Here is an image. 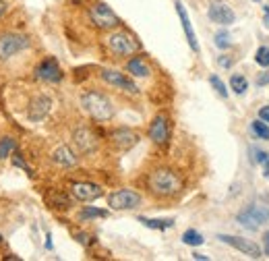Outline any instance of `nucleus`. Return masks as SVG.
Segmentation results:
<instances>
[{
	"instance_id": "f257e3e1",
	"label": "nucleus",
	"mask_w": 269,
	"mask_h": 261,
	"mask_svg": "<svg viewBox=\"0 0 269 261\" xmlns=\"http://www.w3.org/2000/svg\"><path fill=\"white\" fill-rule=\"evenodd\" d=\"M147 189L158 199H174L182 193L185 181H182V176L176 170L168 166H160L147 174Z\"/></svg>"
},
{
	"instance_id": "f03ea898",
	"label": "nucleus",
	"mask_w": 269,
	"mask_h": 261,
	"mask_svg": "<svg viewBox=\"0 0 269 261\" xmlns=\"http://www.w3.org/2000/svg\"><path fill=\"white\" fill-rule=\"evenodd\" d=\"M79 102H81V108L89 114V118H93L97 122H108L114 116V104L102 91H95V89L83 91Z\"/></svg>"
},
{
	"instance_id": "7ed1b4c3",
	"label": "nucleus",
	"mask_w": 269,
	"mask_h": 261,
	"mask_svg": "<svg viewBox=\"0 0 269 261\" xmlns=\"http://www.w3.org/2000/svg\"><path fill=\"white\" fill-rule=\"evenodd\" d=\"M104 46L110 54H114L116 58L135 56V54L141 50L139 39L131 31H124V29H112L104 39Z\"/></svg>"
},
{
	"instance_id": "20e7f679",
	"label": "nucleus",
	"mask_w": 269,
	"mask_h": 261,
	"mask_svg": "<svg viewBox=\"0 0 269 261\" xmlns=\"http://www.w3.org/2000/svg\"><path fill=\"white\" fill-rule=\"evenodd\" d=\"M87 15H89L91 25L95 27V29H100V31H112V29H118V27L122 25V21L118 19V15L106 2L91 4L89 10H87Z\"/></svg>"
},
{
	"instance_id": "39448f33",
	"label": "nucleus",
	"mask_w": 269,
	"mask_h": 261,
	"mask_svg": "<svg viewBox=\"0 0 269 261\" xmlns=\"http://www.w3.org/2000/svg\"><path fill=\"white\" fill-rule=\"evenodd\" d=\"M29 37L23 35V33H17V31H4L0 33V60L6 62L10 60L12 56H17L23 50L29 48Z\"/></svg>"
},
{
	"instance_id": "423d86ee",
	"label": "nucleus",
	"mask_w": 269,
	"mask_h": 261,
	"mask_svg": "<svg viewBox=\"0 0 269 261\" xmlns=\"http://www.w3.org/2000/svg\"><path fill=\"white\" fill-rule=\"evenodd\" d=\"M238 224L245 226L249 230H259L261 224L269 222V205L263 203H251L249 208H245L243 212L238 214Z\"/></svg>"
},
{
	"instance_id": "0eeeda50",
	"label": "nucleus",
	"mask_w": 269,
	"mask_h": 261,
	"mask_svg": "<svg viewBox=\"0 0 269 261\" xmlns=\"http://www.w3.org/2000/svg\"><path fill=\"white\" fill-rule=\"evenodd\" d=\"M141 203H143V197L133 189H118L114 193L108 195V205H110V210H114V212L137 210Z\"/></svg>"
},
{
	"instance_id": "6e6552de",
	"label": "nucleus",
	"mask_w": 269,
	"mask_h": 261,
	"mask_svg": "<svg viewBox=\"0 0 269 261\" xmlns=\"http://www.w3.org/2000/svg\"><path fill=\"white\" fill-rule=\"evenodd\" d=\"M97 135L93 133V129H89L87 125H81L73 131V145L77 149V154L81 156H91L97 152Z\"/></svg>"
},
{
	"instance_id": "1a4fd4ad",
	"label": "nucleus",
	"mask_w": 269,
	"mask_h": 261,
	"mask_svg": "<svg viewBox=\"0 0 269 261\" xmlns=\"http://www.w3.org/2000/svg\"><path fill=\"white\" fill-rule=\"evenodd\" d=\"M37 81H44V83H60L62 81V68L56 58H44L33 71Z\"/></svg>"
},
{
	"instance_id": "9d476101",
	"label": "nucleus",
	"mask_w": 269,
	"mask_h": 261,
	"mask_svg": "<svg viewBox=\"0 0 269 261\" xmlns=\"http://www.w3.org/2000/svg\"><path fill=\"white\" fill-rule=\"evenodd\" d=\"M147 135H149V139L155 145H160V147L168 145V141H170V122H168V116L166 114H155L153 120L149 122Z\"/></svg>"
},
{
	"instance_id": "9b49d317",
	"label": "nucleus",
	"mask_w": 269,
	"mask_h": 261,
	"mask_svg": "<svg viewBox=\"0 0 269 261\" xmlns=\"http://www.w3.org/2000/svg\"><path fill=\"white\" fill-rule=\"evenodd\" d=\"M70 195L77 201H95L104 195V189L95 183H87V181H79V183H70Z\"/></svg>"
},
{
	"instance_id": "f8f14e48",
	"label": "nucleus",
	"mask_w": 269,
	"mask_h": 261,
	"mask_svg": "<svg viewBox=\"0 0 269 261\" xmlns=\"http://www.w3.org/2000/svg\"><path fill=\"white\" fill-rule=\"evenodd\" d=\"M139 133L129 129V127H118L110 133V141L112 145H114L116 149H120V152H129V149H133L137 143H139Z\"/></svg>"
},
{
	"instance_id": "ddd939ff",
	"label": "nucleus",
	"mask_w": 269,
	"mask_h": 261,
	"mask_svg": "<svg viewBox=\"0 0 269 261\" xmlns=\"http://www.w3.org/2000/svg\"><path fill=\"white\" fill-rule=\"evenodd\" d=\"M100 75H102V79L106 81V83L112 85V87H118V89H122L126 93H139V87L135 85V81L129 75H124L120 71H114V68H104Z\"/></svg>"
},
{
	"instance_id": "4468645a",
	"label": "nucleus",
	"mask_w": 269,
	"mask_h": 261,
	"mask_svg": "<svg viewBox=\"0 0 269 261\" xmlns=\"http://www.w3.org/2000/svg\"><path fill=\"white\" fill-rule=\"evenodd\" d=\"M50 108H52V100L48 98L46 93H37V95L31 98L29 106H27V118H29L31 122L44 120L46 114L50 112Z\"/></svg>"
},
{
	"instance_id": "2eb2a0df",
	"label": "nucleus",
	"mask_w": 269,
	"mask_h": 261,
	"mask_svg": "<svg viewBox=\"0 0 269 261\" xmlns=\"http://www.w3.org/2000/svg\"><path fill=\"white\" fill-rule=\"evenodd\" d=\"M207 15H209L211 21L218 23V25H232L236 21L234 10L226 2H222V0H211V4L207 8Z\"/></svg>"
},
{
	"instance_id": "dca6fc26",
	"label": "nucleus",
	"mask_w": 269,
	"mask_h": 261,
	"mask_svg": "<svg viewBox=\"0 0 269 261\" xmlns=\"http://www.w3.org/2000/svg\"><path fill=\"white\" fill-rule=\"evenodd\" d=\"M218 239H220L222 243H226V245L234 247L236 251H240V253L249 255L251 259H259V257H261V253H263L259 245H255V243H251V241H247V239H240V237H230V235H220Z\"/></svg>"
},
{
	"instance_id": "f3484780",
	"label": "nucleus",
	"mask_w": 269,
	"mask_h": 261,
	"mask_svg": "<svg viewBox=\"0 0 269 261\" xmlns=\"http://www.w3.org/2000/svg\"><path fill=\"white\" fill-rule=\"evenodd\" d=\"M50 160L54 166H58V168H75L79 164V156L70 145H58L50 154Z\"/></svg>"
},
{
	"instance_id": "a211bd4d",
	"label": "nucleus",
	"mask_w": 269,
	"mask_h": 261,
	"mask_svg": "<svg viewBox=\"0 0 269 261\" xmlns=\"http://www.w3.org/2000/svg\"><path fill=\"white\" fill-rule=\"evenodd\" d=\"M176 12H178V17H180V23H182V29H185V35H187V42L191 46L193 52H199V42H197V35H195V29H193V25H191V19L187 15V8L185 4L180 2V0H176Z\"/></svg>"
},
{
	"instance_id": "6ab92c4d",
	"label": "nucleus",
	"mask_w": 269,
	"mask_h": 261,
	"mask_svg": "<svg viewBox=\"0 0 269 261\" xmlns=\"http://www.w3.org/2000/svg\"><path fill=\"white\" fill-rule=\"evenodd\" d=\"M44 199H46V205H50L52 210H68L70 205H73V201H70V197L66 193L56 191V189L48 191V193L44 195Z\"/></svg>"
},
{
	"instance_id": "aec40b11",
	"label": "nucleus",
	"mask_w": 269,
	"mask_h": 261,
	"mask_svg": "<svg viewBox=\"0 0 269 261\" xmlns=\"http://www.w3.org/2000/svg\"><path fill=\"white\" fill-rule=\"evenodd\" d=\"M126 73L133 75V77L143 79V77H149L151 68H149V64H147V60L143 56H133V58L126 60Z\"/></svg>"
},
{
	"instance_id": "412c9836",
	"label": "nucleus",
	"mask_w": 269,
	"mask_h": 261,
	"mask_svg": "<svg viewBox=\"0 0 269 261\" xmlns=\"http://www.w3.org/2000/svg\"><path fill=\"white\" fill-rule=\"evenodd\" d=\"M139 222L147 226V228H153V230H168L174 226V220L172 218H145V216H139Z\"/></svg>"
},
{
	"instance_id": "4be33fe9",
	"label": "nucleus",
	"mask_w": 269,
	"mask_h": 261,
	"mask_svg": "<svg viewBox=\"0 0 269 261\" xmlns=\"http://www.w3.org/2000/svg\"><path fill=\"white\" fill-rule=\"evenodd\" d=\"M95 218H108V210H97V208H83L79 212V220L81 222H87V220H95Z\"/></svg>"
},
{
	"instance_id": "5701e85b",
	"label": "nucleus",
	"mask_w": 269,
	"mask_h": 261,
	"mask_svg": "<svg viewBox=\"0 0 269 261\" xmlns=\"http://www.w3.org/2000/svg\"><path fill=\"white\" fill-rule=\"evenodd\" d=\"M15 149H17V141L12 139V137H2V139H0V160L10 158Z\"/></svg>"
},
{
	"instance_id": "b1692460",
	"label": "nucleus",
	"mask_w": 269,
	"mask_h": 261,
	"mask_svg": "<svg viewBox=\"0 0 269 261\" xmlns=\"http://www.w3.org/2000/svg\"><path fill=\"white\" fill-rule=\"evenodd\" d=\"M230 87H232L234 93L243 95V93L249 89V81L245 79V75H232V77H230Z\"/></svg>"
},
{
	"instance_id": "393cba45",
	"label": "nucleus",
	"mask_w": 269,
	"mask_h": 261,
	"mask_svg": "<svg viewBox=\"0 0 269 261\" xmlns=\"http://www.w3.org/2000/svg\"><path fill=\"white\" fill-rule=\"evenodd\" d=\"M182 243L189 245V247H199V245L205 243V239H203L201 232H197V230H187L185 235H182Z\"/></svg>"
},
{
	"instance_id": "a878e982",
	"label": "nucleus",
	"mask_w": 269,
	"mask_h": 261,
	"mask_svg": "<svg viewBox=\"0 0 269 261\" xmlns=\"http://www.w3.org/2000/svg\"><path fill=\"white\" fill-rule=\"evenodd\" d=\"M251 129H253V133H255V135L259 137V139L269 141V125H267V122H263V120L259 118V120H255V122H253Z\"/></svg>"
},
{
	"instance_id": "bb28decb",
	"label": "nucleus",
	"mask_w": 269,
	"mask_h": 261,
	"mask_svg": "<svg viewBox=\"0 0 269 261\" xmlns=\"http://www.w3.org/2000/svg\"><path fill=\"white\" fill-rule=\"evenodd\" d=\"M209 83H211V87H214L222 98H228V89H226V85H224V81L218 77V75H211L209 77Z\"/></svg>"
},
{
	"instance_id": "cd10ccee",
	"label": "nucleus",
	"mask_w": 269,
	"mask_h": 261,
	"mask_svg": "<svg viewBox=\"0 0 269 261\" xmlns=\"http://www.w3.org/2000/svg\"><path fill=\"white\" fill-rule=\"evenodd\" d=\"M255 156H257V162L263 164V176L269 178V154L267 152H261V149H253Z\"/></svg>"
},
{
	"instance_id": "c85d7f7f",
	"label": "nucleus",
	"mask_w": 269,
	"mask_h": 261,
	"mask_svg": "<svg viewBox=\"0 0 269 261\" xmlns=\"http://www.w3.org/2000/svg\"><path fill=\"white\" fill-rule=\"evenodd\" d=\"M255 60H257V64H261V66H269V48L267 46H261L259 50H257V56H255Z\"/></svg>"
},
{
	"instance_id": "c756f323",
	"label": "nucleus",
	"mask_w": 269,
	"mask_h": 261,
	"mask_svg": "<svg viewBox=\"0 0 269 261\" xmlns=\"http://www.w3.org/2000/svg\"><path fill=\"white\" fill-rule=\"evenodd\" d=\"M10 158H12V162H15V166H19V168H23V170H25L27 174H29V176H33V170H31L29 166H27V162H25V160L21 158V154L17 152V149H15V152H12V156H10Z\"/></svg>"
},
{
	"instance_id": "7c9ffc66",
	"label": "nucleus",
	"mask_w": 269,
	"mask_h": 261,
	"mask_svg": "<svg viewBox=\"0 0 269 261\" xmlns=\"http://www.w3.org/2000/svg\"><path fill=\"white\" fill-rule=\"evenodd\" d=\"M230 35H228V31H220V33H216V46L218 48H222V50H226V48H230Z\"/></svg>"
},
{
	"instance_id": "2f4dec72",
	"label": "nucleus",
	"mask_w": 269,
	"mask_h": 261,
	"mask_svg": "<svg viewBox=\"0 0 269 261\" xmlns=\"http://www.w3.org/2000/svg\"><path fill=\"white\" fill-rule=\"evenodd\" d=\"M269 83V71H263L259 77H257V85L261 87V85H267Z\"/></svg>"
},
{
	"instance_id": "473e14b6",
	"label": "nucleus",
	"mask_w": 269,
	"mask_h": 261,
	"mask_svg": "<svg viewBox=\"0 0 269 261\" xmlns=\"http://www.w3.org/2000/svg\"><path fill=\"white\" fill-rule=\"evenodd\" d=\"M259 118H261L263 122H267V125H269V106H263V108L259 110Z\"/></svg>"
},
{
	"instance_id": "72a5a7b5",
	"label": "nucleus",
	"mask_w": 269,
	"mask_h": 261,
	"mask_svg": "<svg viewBox=\"0 0 269 261\" xmlns=\"http://www.w3.org/2000/svg\"><path fill=\"white\" fill-rule=\"evenodd\" d=\"M263 253H265V255H269V230L263 235Z\"/></svg>"
},
{
	"instance_id": "f704fd0d",
	"label": "nucleus",
	"mask_w": 269,
	"mask_h": 261,
	"mask_svg": "<svg viewBox=\"0 0 269 261\" xmlns=\"http://www.w3.org/2000/svg\"><path fill=\"white\" fill-rule=\"evenodd\" d=\"M6 10H8V2L6 0H0V19L6 15Z\"/></svg>"
},
{
	"instance_id": "c9c22d12",
	"label": "nucleus",
	"mask_w": 269,
	"mask_h": 261,
	"mask_svg": "<svg viewBox=\"0 0 269 261\" xmlns=\"http://www.w3.org/2000/svg\"><path fill=\"white\" fill-rule=\"evenodd\" d=\"M218 62H220L224 68H230V66H232V58H226V56H222Z\"/></svg>"
},
{
	"instance_id": "e433bc0d",
	"label": "nucleus",
	"mask_w": 269,
	"mask_h": 261,
	"mask_svg": "<svg viewBox=\"0 0 269 261\" xmlns=\"http://www.w3.org/2000/svg\"><path fill=\"white\" fill-rule=\"evenodd\" d=\"M263 23H265V27L269 29V6H263Z\"/></svg>"
},
{
	"instance_id": "4c0bfd02",
	"label": "nucleus",
	"mask_w": 269,
	"mask_h": 261,
	"mask_svg": "<svg viewBox=\"0 0 269 261\" xmlns=\"http://www.w3.org/2000/svg\"><path fill=\"white\" fill-rule=\"evenodd\" d=\"M91 237H87V235H77V241L79 243H83V245H91V241H89Z\"/></svg>"
},
{
	"instance_id": "58836bf2",
	"label": "nucleus",
	"mask_w": 269,
	"mask_h": 261,
	"mask_svg": "<svg viewBox=\"0 0 269 261\" xmlns=\"http://www.w3.org/2000/svg\"><path fill=\"white\" fill-rule=\"evenodd\" d=\"M193 259H199V261H207L209 257H207V255H203V253H193Z\"/></svg>"
},
{
	"instance_id": "ea45409f",
	"label": "nucleus",
	"mask_w": 269,
	"mask_h": 261,
	"mask_svg": "<svg viewBox=\"0 0 269 261\" xmlns=\"http://www.w3.org/2000/svg\"><path fill=\"white\" fill-rule=\"evenodd\" d=\"M0 243H2V235H0Z\"/></svg>"
},
{
	"instance_id": "a19ab883",
	"label": "nucleus",
	"mask_w": 269,
	"mask_h": 261,
	"mask_svg": "<svg viewBox=\"0 0 269 261\" xmlns=\"http://www.w3.org/2000/svg\"><path fill=\"white\" fill-rule=\"evenodd\" d=\"M255 2H259V0H255Z\"/></svg>"
}]
</instances>
